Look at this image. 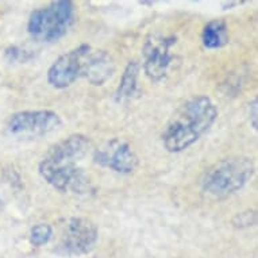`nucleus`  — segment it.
Returning a JSON list of instances; mask_svg holds the SVG:
<instances>
[{"label":"nucleus","instance_id":"nucleus-1","mask_svg":"<svg viewBox=\"0 0 258 258\" xmlns=\"http://www.w3.org/2000/svg\"><path fill=\"white\" fill-rule=\"evenodd\" d=\"M92 142L84 134H72L49 148L38 165L41 177L63 194L85 195L92 190L89 176L77 166L88 154Z\"/></svg>","mask_w":258,"mask_h":258},{"label":"nucleus","instance_id":"nucleus-2","mask_svg":"<svg viewBox=\"0 0 258 258\" xmlns=\"http://www.w3.org/2000/svg\"><path fill=\"white\" fill-rule=\"evenodd\" d=\"M219 116L218 107L207 95H198L180 106L161 136L169 153H181L210 132Z\"/></svg>","mask_w":258,"mask_h":258},{"label":"nucleus","instance_id":"nucleus-3","mask_svg":"<svg viewBox=\"0 0 258 258\" xmlns=\"http://www.w3.org/2000/svg\"><path fill=\"white\" fill-rule=\"evenodd\" d=\"M254 162L249 157H229L212 164L202 176L200 186L214 199H226L237 194L254 174Z\"/></svg>","mask_w":258,"mask_h":258},{"label":"nucleus","instance_id":"nucleus-4","mask_svg":"<svg viewBox=\"0 0 258 258\" xmlns=\"http://www.w3.org/2000/svg\"><path fill=\"white\" fill-rule=\"evenodd\" d=\"M76 6L69 0H57L30 14L27 31L38 42H55L68 34L76 22Z\"/></svg>","mask_w":258,"mask_h":258},{"label":"nucleus","instance_id":"nucleus-5","mask_svg":"<svg viewBox=\"0 0 258 258\" xmlns=\"http://www.w3.org/2000/svg\"><path fill=\"white\" fill-rule=\"evenodd\" d=\"M99 239V229L87 218H69L63 224L55 251L61 255L80 257L91 253Z\"/></svg>","mask_w":258,"mask_h":258},{"label":"nucleus","instance_id":"nucleus-6","mask_svg":"<svg viewBox=\"0 0 258 258\" xmlns=\"http://www.w3.org/2000/svg\"><path fill=\"white\" fill-rule=\"evenodd\" d=\"M174 35H150L144 43L142 55H144L145 75L153 83H160L164 80L169 72V68L174 61L172 47L176 45Z\"/></svg>","mask_w":258,"mask_h":258},{"label":"nucleus","instance_id":"nucleus-7","mask_svg":"<svg viewBox=\"0 0 258 258\" xmlns=\"http://www.w3.org/2000/svg\"><path fill=\"white\" fill-rule=\"evenodd\" d=\"M92 46L81 43L72 50L63 53L47 69V83L55 89H65L83 77V69L87 55Z\"/></svg>","mask_w":258,"mask_h":258},{"label":"nucleus","instance_id":"nucleus-8","mask_svg":"<svg viewBox=\"0 0 258 258\" xmlns=\"http://www.w3.org/2000/svg\"><path fill=\"white\" fill-rule=\"evenodd\" d=\"M61 124V116L51 110L19 111L10 116L7 132L13 136L41 137L58 130Z\"/></svg>","mask_w":258,"mask_h":258},{"label":"nucleus","instance_id":"nucleus-9","mask_svg":"<svg viewBox=\"0 0 258 258\" xmlns=\"http://www.w3.org/2000/svg\"><path fill=\"white\" fill-rule=\"evenodd\" d=\"M93 161L98 165L120 174H132L140 166V158L126 141L112 138L93 152Z\"/></svg>","mask_w":258,"mask_h":258},{"label":"nucleus","instance_id":"nucleus-10","mask_svg":"<svg viewBox=\"0 0 258 258\" xmlns=\"http://www.w3.org/2000/svg\"><path fill=\"white\" fill-rule=\"evenodd\" d=\"M115 59L110 51L91 49L85 58L83 77L88 80L89 84L99 87L110 80L115 73Z\"/></svg>","mask_w":258,"mask_h":258},{"label":"nucleus","instance_id":"nucleus-11","mask_svg":"<svg viewBox=\"0 0 258 258\" xmlns=\"http://www.w3.org/2000/svg\"><path fill=\"white\" fill-rule=\"evenodd\" d=\"M140 62L133 59L127 63L123 71L120 81L116 91H115V102L124 103L130 100L138 92V76H140Z\"/></svg>","mask_w":258,"mask_h":258},{"label":"nucleus","instance_id":"nucleus-12","mask_svg":"<svg viewBox=\"0 0 258 258\" xmlns=\"http://www.w3.org/2000/svg\"><path fill=\"white\" fill-rule=\"evenodd\" d=\"M230 41L229 27L222 19H214L206 23L202 31V42L207 49H220Z\"/></svg>","mask_w":258,"mask_h":258},{"label":"nucleus","instance_id":"nucleus-13","mask_svg":"<svg viewBox=\"0 0 258 258\" xmlns=\"http://www.w3.org/2000/svg\"><path fill=\"white\" fill-rule=\"evenodd\" d=\"M53 227L49 223H38L30 229L29 241L34 247H42L47 245L53 238Z\"/></svg>","mask_w":258,"mask_h":258},{"label":"nucleus","instance_id":"nucleus-14","mask_svg":"<svg viewBox=\"0 0 258 258\" xmlns=\"http://www.w3.org/2000/svg\"><path fill=\"white\" fill-rule=\"evenodd\" d=\"M5 57L10 62H27L33 58V53L26 49H22L17 45H13L6 49Z\"/></svg>","mask_w":258,"mask_h":258},{"label":"nucleus","instance_id":"nucleus-15","mask_svg":"<svg viewBox=\"0 0 258 258\" xmlns=\"http://www.w3.org/2000/svg\"><path fill=\"white\" fill-rule=\"evenodd\" d=\"M257 222V215H255V211H245L239 212L237 215L234 216L233 224L238 229H246V227H250V226H254Z\"/></svg>","mask_w":258,"mask_h":258},{"label":"nucleus","instance_id":"nucleus-16","mask_svg":"<svg viewBox=\"0 0 258 258\" xmlns=\"http://www.w3.org/2000/svg\"><path fill=\"white\" fill-rule=\"evenodd\" d=\"M257 115H258V106H257V98L254 99L253 102L249 104V119L250 124L254 130H257Z\"/></svg>","mask_w":258,"mask_h":258}]
</instances>
